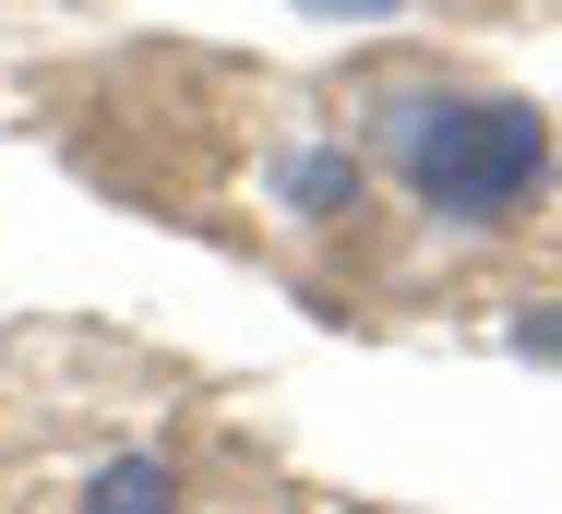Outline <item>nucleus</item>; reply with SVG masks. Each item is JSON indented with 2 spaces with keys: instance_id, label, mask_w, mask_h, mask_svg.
Wrapping results in <instances>:
<instances>
[{
  "instance_id": "1",
  "label": "nucleus",
  "mask_w": 562,
  "mask_h": 514,
  "mask_svg": "<svg viewBox=\"0 0 562 514\" xmlns=\"http://www.w3.org/2000/svg\"><path fill=\"white\" fill-rule=\"evenodd\" d=\"M383 144H395L407 192L431 215H467V227H503V215L551 180L539 108H491V97H395L383 108Z\"/></svg>"
},
{
  "instance_id": "2",
  "label": "nucleus",
  "mask_w": 562,
  "mask_h": 514,
  "mask_svg": "<svg viewBox=\"0 0 562 514\" xmlns=\"http://www.w3.org/2000/svg\"><path fill=\"white\" fill-rule=\"evenodd\" d=\"M85 514H180V479L156 467V455H120L109 479H97V503Z\"/></svg>"
},
{
  "instance_id": "3",
  "label": "nucleus",
  "mask_w": 562,
  "mask_h": 514,
  "mask_svg": "<svg viewBox=\"0 0 562 514\" xmlns=\"http://www.w3.org/2000/svg\"><path fill=\"white\" fill-rule=\"evenodd\" d=\"M288 204L300 215H359V168L347 156H288Z\"/></svg>"
},
{
  "instance_id": "4",
  "label": "nucleus",
  "mask_w": 562,
  "mask_h": 514,
  "mask_svg": "<svg viewBox=\"0 0 562 514\" xmlns=\"http://www.w3.org/2000/svg\"><path fill=\"white\" fill-rule=\"evenodd\" d=\"M527 347H551V359H562V311H539V323H527Z\"/></svg>"
},
{
  "instance_id": "5",
  "label": "nucleus",
  "mask_w": 562,
  "mask_h": 514,
  "mask_svg": "<svg viewBox=\"0 0 562 514\" xmlns=\"http://www.w3.org/2000/svg\"><path fill=\"white\" fill-rule=\"evenodd\" d=\"M312 12H395V0H312Z\"/></svg>"
}]
</instances>
